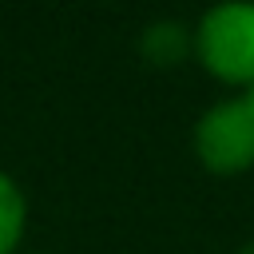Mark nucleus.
Listing matches in <instances>:
<instances>
[{"label": "nucleus", "mask_w": 254, "mask_h": 254, "mask_svg": "<svg viewBox=\"0 0 254 254\" xmlns=\"http://www.w3.org/2000/svg\"><path fill=\"white\" fill-rule=\"evenodd\" d=\"M234 95H242V99H246V103L254 107V87H246V91H234Z\"/></svg>", "instance_id": "obj_4"}, {"label": "nucleus", "mask_w": 254, "mask_h": 254, "mask_svg": "<svg viewBox=\"0 0 254 254\" xmlns=\"http://www.w3.org/2000/svg\"><path fill=\"white\" fill-rule=\"evenodd\" d=\"M24 234H28V194L8 171H0V254H20Z\"/></svg>", "instance_id": "obj_3"}, {"label": "nucleus", "mask_w": 254, "mask_h": 254, "mask_svg": "<svg viewBox=\"0 0 254 254\" xmlns=\"http://www.w3.org/2000/svg\"><path fill=\"white\" fill-rule=\"evenodd\" d=\"M190 151L202 171L222 179L254 171V107L242 95H226L198 111L190 127Z\"/></svg>", "instance_id": "obj_2"}, {"label": "nucleus", "mask_w": 254, "mask_h": 254, "mask_svg": "<svg viewBox=\"0 0 254 254\" xmlns=\"http://www.w3.org/2000/svg\"><path fill=\"white\" fill-rule=\"evenodd\" d=\"M190 60L218 83L254 87V0H226L190 24Z\"/></svg>", "instance_id": "obj_1"}]
</instances>
